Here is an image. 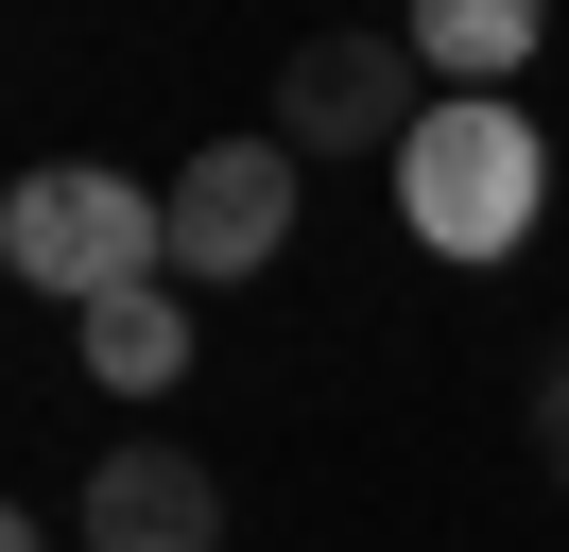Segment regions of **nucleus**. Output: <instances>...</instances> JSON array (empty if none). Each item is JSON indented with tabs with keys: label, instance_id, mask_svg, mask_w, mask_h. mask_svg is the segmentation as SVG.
I'll return each mask as SVG.
<instances>
[{
	"label": "nucleus",
	"instance_id": "nucleus-1",
	"mask_svg": "<svg viewBox=\"0 0 569 552\" xmlns=\"http://www.w3.org/2000/svg\"><path fill=\"white\" fill-rule=\"evenodd\" d=\"M535 207H552V138L518 121V87H449L397 138V225H415L431 259H518Z\"/></svg>",
	"mask_w": 569,
	"mask_h": 552
},
{
	"label": "nucleus",
	"instance_id": "nucleus-10",
	"mask_svg": "<svg viewBox=\"0 0 569 552\" xmlns=\"http://www.w3.org/2000/svg\"><path fill=\"white\" fill-rule=\"evenodd\" d=\"M552 483H569V432H552Z\"/></svg>",
	"mask_w": 569,
	"mask_h": 552
},
{
	"label": "nucleus",
	"instance_id": "nucleus-5",
	"mask_svg": "<svg viewBox=\"0 0 569 552\" xmlns=\"http://www.w3.org/2000/svg\"><path fill=\"white\" fill-rule=\"evenodd\" d=\"M87 552H224V483L190 466L173 432L104 448V466H87Z\"/></svg>",
	"mask_w": 569,
	"mask_h": 552
},
{
	"label": "nucleus",
	"instance_id": "nucleus-7",
	"mask_svg": "<svg viewBox=\"0 0 569 552\" xmlns=\"http://www.w3.org/2000/svg\"><path fill=\"white\" fill-rule=\"evenodd\" d=\"M397 34L431 52V87H518L535 34H552V0H397Z\"/></svg>",
	"mask_w": 569,
	"mask_h": 552
},
{
	"label": "nucleus",
	"instance_id": "nucleus-6",
	"mask_svg": "<svg viewBox=\"0 0 569 552\" xmlns=\"http://www.w3.org/2000/svg\"><path fill=\"white\" fill-rule=\"evenodd\" d=\"M70 345H87L104 397H173V379H190V276H139V294L70 310Z\"/></svg>",
	"mask_w": 569,
	"mask_h": 552
},
{
	"label": "nucleus",
	"instance_id": "nucleus-3",
	"mask_svg": "<svg viewBox=\"0 0 569 552\" xmlns=\"http://www.w3.org/2000/svg\"><path fill=\"white\" fill-rule=\"evenodd\" d=\"M431 103H449V87H431V52H415L397 18L293 34V52H277V138H293V156H397Z\"/></svg>",
	"mask_w": 569,
	"mask_h": 552
},
{
	"label": "nucleus",
	"instance_id": "nucleus-2",
	"mask_svg": "<svg viewBox=\"0 0 569 552\" xmlns=\"http://www.w3.org/2000/svg\"><path fill=\"white\" fill-rule=\"evenodd\" d=\"M0 276H36L52 310H104L139 276H173V190H139L121 156H52L0 190Z\"/></svg>",
	"mask_w": 569,
	"mask_h": 552
},
{
	"label": "nucleus",
	"instance_id": "nucleus-8",
	"mask_svg": "<svg viewBox=\"0 0 569 552\" xmlns=\"http://www.w3.org/2000/svg\"><path fill=\"white\" fill-rule=\"evenodd\" d=\"M552 432H569V345H552Z\"/></svg>",
	"mask_w": 569,
	"mask_h": 552
},
{
	"label": "nucleus",
	"instance_id": "nucleus-9",
	"mask_svg": "<svg viewBox=\"0 0 569 552\" xmlns=\"http://www.w3.org/2000/svg\"><path fill=\"white\" fill-rule=\"evenodd\" d=\"M0 552H52V535H0Z\"/></svg>",
	"mask_w": 569,
	"mask_h": 552
},
{
	"label": "nucleus",
	"instance_id": "nucleus-4",
	"mask_svg": "<svg viewBox=\"0 0 569 552\" xmlns=\"http://www.w3.org/2000/svg\"><path fill=\"white\" fill-rule=\"evenodd\" d=\"M293 172H311V156H293L277 121H259V138H208V156L173 172V276H190V294H224V276H259L293 241Z\"/></svg>",
	"mask_w": 569,
	"mask_h": 552
}]
</instances>
